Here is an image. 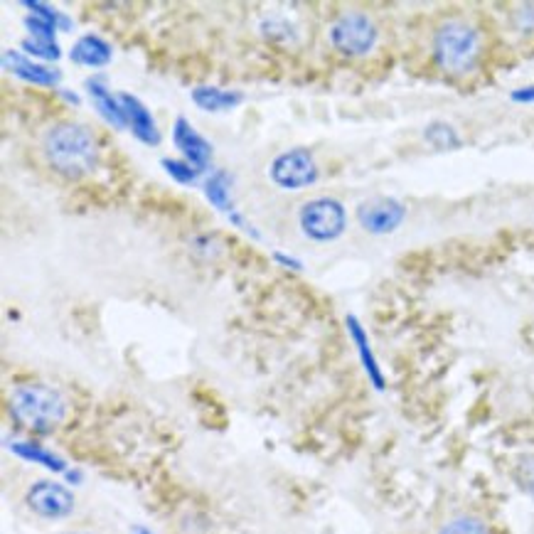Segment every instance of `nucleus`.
<instances>
[{
    "mask_svg": "<svg viewBox=\"0 0 534 534\" xmlns=\"http://www.w3.org/2000/svg\"><path fill=\"white\" fill-rule=\"evenodd\" d=\"M42 153L57 175L67 180H82L99 165V146L87 126L60 121L42 136Z\"/></svg>",
    "mask_w": 534,
    "mask_h": 534,
    "instance_id": "f257e3e1",
    "label": "nucleus"
},
{
    "mask_svg": "<svg viewBox=\"0 0 534 534\" xmlns=\"http://www.w3.org/2000/svg\"><path fill=\"white\" fill-rule=\"evenodd\" d=\"M480 32L461 18L443 20L434 32V60L446 74L463 77L480 62Z\"/></svg>",
    "mask_w": 534,
    "mask_h": 534,
    "instance_id": "f03ea898",
    "label": "nucleus"
},
{
    "mask_svg": "<svg viewBox=\"0 0 534 534\" xmlns=\"http://www.w3.org/2000/svg\"><path fill=\"white\" fill-rule=\"evenodd\" d=\"M10 414L25 429L50 434L67 416V402L57 389L32 382L10 394Z\"/></svg>",
    "mask_w": 534,
    "mask_h": 534,
    "instance_id": "7ed1b4c3",
    "label": "nucleus"
},
{
    "mask_svg": "<svg viewBox=\"0 0 534 534\" xmlns=\"http://www.w3.org/2000/svg\"><path fill=\"white\" fill-rule=\"evenodd\" d=\"M377 25L375 20L360 10H347L330 25V42L335 50L345 57H362L375 50L377 45Z\"/></svg>",
    "mask_w": 534,
    "mask_h": 534,
    "instance_id": "20e7f679",
    "label": "nucleus"
},
{
    "mask_svg": "<svg viewBox=\"0 0 534 534\" xmlns=\"http://www.w3.org/2000/svg\"><path fill=\"white\" fill-rule=\"evenodd\" d=\"M298 222L303 234L313 242H335L347 229V212L335 197H315L301 207Z\"/></svg>",
    "mask_w": 534,
    "mask_h": 534,
    "instance_id": "39448f33",
    "label": "nucleus"
},
{
    "mask_svg": "<svg viewBox=\"0 0 534 534\" xmlns=\"http://www.w3.org/2000/svg\"><path fill=\"white\" fill-rule=\"evenodd\" d=\"M271 180L283 190L311 188L318 180V165L308 148H293L271 163Z\"/></svg>",
    "mask_w": 534,
    "mask_h": 534,
    "instance_id": "423d86ee",
    "label": "nucleus"
},
{
    "mask_svg": "<svg viewBox=\"0 0 534 534\" xmlns=\"http://www.w3.org/2000/svg\"><path fill=\"white\" fill-rule=\"evenodd\" d=\"M25 500H28L30 510L45 520H62L74 510V495L64 485L52 483V480H37L35 485H30Z\"/></svg>",
    "mask_w": 534,
    "mask_h": 534,
    "instance_id": "0eeeda50",
    "label": "nucleus"
},
{
    "mask_svg": "<svg viewBox=\"0 0 534 534\" xmlns=\"http://www.w3.org/2000/svg\"><path fill=\"white\" fill-rule=\"evenodd\" d=\"M407 217V207L394 197H372L357 207V222L370 234H392Z\"/></svg>",
    "mask_w": 534,
    "mask_h": 534,
    "instance_id": "6e6552de",
    "label": "nucleus"
},
{
    "mask_svg": "<svg viewBox=\"0 0 534 534\" xmlns=\"http://www.w3.org/2000/svg\"><path fill=\"white\" fill-rule=\"evenodd\" d=\"M173 141H175V146H178V151H183L185 160H188L197 173L207 170V165H210V160H212L210 141H205V138L195 131V126L185 119V116H178V119H175Z\"/></svg>",
    "mask_w": 534,
    "mask_h": 534,
    "instance_id": "1a4fd4ad",
    "label": "nucleus"
},
{
    "mask_svg": "<svg viewBox=\"0 0 534 534\" xmlns=\"http://www.w3.org/2000/svg\"><path fill=\"white\" fill-rule=\"evenodd\" d=\"M119 101H121V109H124L126 114V124L131 128L133 136L138 138L141 143H146V146H158L160 143V131L156 126V121H153L151 111L146 109V104H143L138 96L133 94H119Z\"/></svg>",
    "mask_w": 534,
    "mask_h": 534,
    "instance_id": "9d476101",
    "label": "nucleus"
},
{
    "mask_svg": "<svg viewBox=\"0 0 534 534\" xmlns=\"http://www.w3.org/2000/svg\"><path fill=\"white\" fill-rule=\"evenodd\" d=\"M84 87H87L89 96H92L94 109L99 111L101 119H104L106 124L119 128V131H124V128H128L126 114H124V109H121L119 96H116V99L111 96L109 87H106L104 74H96V77H89L87 82H84Z\"/></svg>",
    "mask_w": 534,
    "mask_h": 534,
    "instance_id": "9b49d317",
    "label": "nucleus"
},
{
    "mask_svg": "<svg viewBox=\"0 0 534 534\" xmlns=\"http://www.w3.org/2000/svg\"><path fill=\"white\" fill-rule=\"evenodd\" d=\"M3 67L8 69L10 74H15V77L25 79V82L30 84H40V87H55L62 79V74L57 72V69H47L42 67V64H35L25 55L13 50H8L3 55Z\"/></svg>",
    "mask_w": 534,
    "mask_h": 534,
    "instance_id": "f8f14e48",
    "label": "nucleus"
},
{
    "mask_svg": "<svg viewBox=\"0 0 534 534\" xmlns=\"http://www.w3.org/2000/svg\"><path fill=\"white\" fill-rule=\"evenodd\" d=\"M111 45L99 35H84L74 42L72 52H69V60L74 64H82V67L96 69L106 67L111 62Z\"/></svg>",
    "mask_w": 534,
    "mask_h": 534,
    "instance_id": "ddd939ff",
    "label": "nucleus"
},
{
    "mask_svg": "<svg viewBox=\"0 0 534 534\" xmlns=\"http://www.w3.org/2000/svg\"><path fill=\"white\" fill-rule=\"evenodd\" d=\"M345 325H347V330H350L352 340H355L357 352H360V360H362V365H365V370H367V375H370L372 384H375L377 389H384L382 370H379L375 355H372L370 340H367V333H365V328H362V323L355 318V315H347Z\"/></svg>",
    "mask_w": 534,
    "mask_h": 534,
    "instance_id": "4468645a",
    "label": "nucleus"
},
{
    "mask_svg": "<svg viewBox=\"0 0 534 534\" xmlns=\"http://www.w3.org/2000/svg\"><path fill=\"white\" fill-rule=\"evenodd\" d=\"M244 96L239 92H224L217 87H195L192 89V101L200 106L202 111H212V114H222V111L234 109L242 104Z\"/></svg>",
    "mask_w": 534,
    "mask_h": 534,
    "instance_id": "2eb2a0df",
    "label": "nucleus"
},
{
    "mask_svg": "<svg viewBox=\"0 0 534 534\" xmlns=\"http://www.w3.org/2000/svg\"><path fill=\"white\" fill-rule=\"evenodd\" d=\"M424 141L429 143L436 151H458L463 146V138L458 136V131L446 121H431L429 126L424 128Z\"/></svg>",
    "mask_w": 534,
    "mask_h": 534,
    "instance_id": "dca6fc26",
    "label": "nucleus"
},
{
    "mask_svg": "<svg viewBox=\"0 0 534 534\" xmlns=\"http://www.w3.org/2000/svg\"><path fill=\"white\" fill-rule=\"evenodd\" d=\"M205 197L210 200L212 207H217L220 212L232 215V197H229V175L224 170H215L210 175V180L205 183Z\"/></svg>",
    "mask_w": 534,
    "mask_h": 534,
    "instance_id": "f3484780",
    "label": "nucleus"
},
{
    "mask_svg": "<svg viewBox=\"0 0 534 534\" xmlns=\"http://www.w3.org/2000/svg\"><path fill=\"white\" fill-rule=\"evenodd\" d=\"M10 448H13V451L18 453L20 458H25V461L42 463V466L50 468V471H57V473L67 471V463H64L60 456H55L52 451H45V448L35 446V443H13Z\"/></svg>",
    "mask_w": 534,
    "mask_h": 534,
    "instance_id": "a211bd4d",
    "label": "nucleus"
},
{
    "mask_svg": "<svg viewBox=\"0 0 534 534\" xmlns=\"http://www.w3.org/2000/svg\"><path fill=\"white\" fill-rule=\"evenodd\" d=\"M23 5L28 10H32V15H35V18L47 20V23H52L55 28H60V30H72V20H69L64 13H60V10L50 8L47 3H40V0H25Z\"/></svg>",
    "mask_w": 534,
    "mask_h": 534,
    "instance_id": "6ab92c4d",
    "label": "nucleus"
},
{
    "mask_svg": "<svg viewBox=\"0 0 534 534\" xmlns=\"http://www.w3.org/2000/svg\"><path fill=\"white\" fill-rule=\"evenodd\" d=\"M439 534H490V532H488V527H485V522L478 520V517L461 515V517H453L451 522H446Z\"/></svg>",
    "mask_w": 534,
    "mask_h": 534,
    "instance_id": "aec40b11",
    "label": "nucleus"
},
{
    "mask_svg": "<svg viewBox=\"0 0 534 534\" xmlns=\"http://www.w3.org/2000/svg\"><path fill=\"white\" fill-rule=\"evenodd\" d=\"M160 165H163L165 173H168L173 180H178L180 185H192L197 180V175H200L195 168H192L188 160L163 158V160H160Z\"/></svg>",
    "mask_w": 534,
    "mask_h": 534,
    "instance_id": "412c9836",
    "label": "nucleus"
},
{
    "mask_svg": "<svg viewBox=\"0 0 534 534\" xmlns=\"http://www.w3.org/2000/svg\"><path fill=\"white\" fill-rule=\"evenodd\" d=\"M23 50L32 57H42V60H60V55H62L60 47H57V42L35 40V37H30V40H23Z\"/></svg>",
    "mask_w": 534,
    "mask_h": 534,
    "instance_id": "4be33fe9",
    "label": "nucleus"
},
{
    "mask_svg": "<svg viewBox=\"0 0 534 534\" xmlns=\"http://www.w3.org/2000/svg\"><path fill=\"white\" fill-rule=\"evenodd\" d=\"M261 32H264L266 40H276V42H288L293 37V28L281 18H269L261 23Z\"/></svg>",
    "mask_w": 534,
    "mask_h": 534,
    "instance_id": "5701e85b",
    "label": "nucleus"
},
{
    "mask_svg": "<svg viewBox=\"0 0 534 534\" xmlns=\"http://www.w3.org/2000/svg\"><path fill=\"white\" fill-rule=\"evenodd\" d=\"M25 28L30 30V35L35 37V40L55 42V30L57 28L52 23H47V20L35 18V15H28V18H25Z\"/></svg>",
    "mask_w": 534,
    "mask_h": 534,
    "instance_id": "b1692460",
    "label": "nucleus"
},
{
    "mask_svg": "<svg viewBox=\"0 0 534 534\" xmlns=\"http://www.w3.org/2000/svg\"><path fill=\"white\" fill-rule=\"evenodd\" d=\"M520 480H522V488H527L530 493H534V458H527V461L520 466Z\"/></svg>",
    "mask_w": 534,
    "mask_h": 534,
    "instance_id": "393cba45",
    "label": "nucleus"
},
{
    "mask_svg": "<svg viewBox=\"0 0 534 534\" xmlns=\"http://www.w3.org/2000/svg\"><path fill=\"white\" fill-rule=\"evenodd\" d=\"M510 99L517 101V104H532V101H534V84H532V87L515 89V92L510 94Z\"/></svg>",
    "mask_w": 534,
    "mask_h": 534,
    "instance_id": "a878e982",
    "label": "nucleus"
},
{
    "mask_svg": "<svg viewBox=\"0 0 534 534\" xmlns=\"http://www.w3.org/2000/svg\"><path fill=\"white\" fill-rule=\"evenodd\" d=\"M229 222L232 224H237L239 229H242V232H247V234H252L254 239H259V232H256V229L252 227V224H249L247 220H244L242 215H239V212H232V215H229Z\"/></svg>",
    "mask_w": 534,
    "mask_h": 534,
    "instance_id": "bb28decb",
    "label": "nucleus"
},
{
    "mask_svg": "<svg viewBox=\"0 0 534 534\" xmlns=\"http://www.w3.org/2000/svg\"><path fill=\"white\" fill-rule=\"evenodd\" d=\"M274 261H276V264L286 266V269H293V271H301V269H303V264H301V261H298V259H293V256L281 254V252H276V254H274Z\"/></svg>",
    "mask_w": 534,
    "mask_h": 534,
    "instance_id": "cd10ccee",
    "label": "nucleus"
},
{
    "mask_svg": "<svg viewBox=\"0 0 534 534\" xmlns=\"http://www.w3.org/2000/svg\"><path fill=\"white\" fill-rule=\"evenodd\" d=\"M64 99H67V101H72V104H79V96H77V94H69V92H64Z\"/></svg>",
    "mask_w": 534,
    "mask_h": 534,
    "instance_id": "c85d7f7f",
    "label": "nucleus"
},
{
    "mask_svg": "<svg viewBox=\"0 0 534 534\" xmlns=\"http://www.w3.org/2000/svg\"><path fill=\"white\" fill-rule=\"evenodd\" d=\"M131 534H151V530H146V527H133Z\"/></svg>",
    "mask_w": 534,
    "mask_h": 534,
    "instance_id": "c756f323",
    "label": "nucleus"
},
{
    "mask_svg": "<svg viewBox=\"0 0 534 534\" xmlns=\"http://www.w3.org/2000/svg\"><path fill=\"white\" fill-rule=\"evenodd\" d=\"M72 534H79V532H72Z\"/></svg>",
    "mask_w": 534,
    "mask_h": 534,
    "instance_id": "7c9ffc66",
    "label": "nucleus"
}]
</instances>
